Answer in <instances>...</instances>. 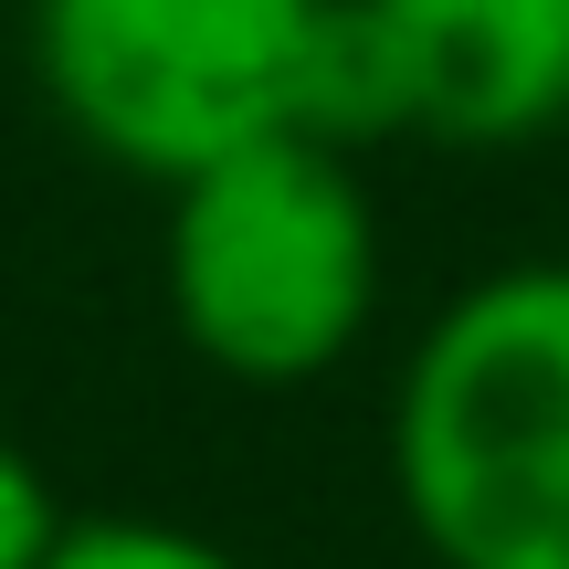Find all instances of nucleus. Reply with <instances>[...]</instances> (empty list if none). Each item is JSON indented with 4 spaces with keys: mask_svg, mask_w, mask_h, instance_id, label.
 <instances>
[{
    "mask_svg": "<svg viewBox=\"0 0 569 569\" xmlns=\"http://www.w3.org/2000/svg\"><path fill=\"white\" fill-rule=\"evenodd\" d=\"M0 96H11V21H0Z\"/></svg>",
    "mask_w": 569,
    "mask_h": 569,
    "instance_id": "0eeeda50",
    "label": "nucleus"
},
{
    "mask_svg": "<svg viewBox=\"0 0 569 569\" xmlns=\"http://www.w3.org/2000/svg\"><path fill=\"white\" fill-rule=\"evenodd\" d=\"M338 0H21V63L53 127L117 180H180L306 138Z\"/></svg>",
    "mask_w": 569,
    "mask_h": 569,
    "instance_id": "7ed1b4c3",
    "label": "nucleus"
},
{
    "mask_svg": "<svg viewBox=\"0 0 569 569\" xmlns=\"http://www.w3.org/2000/svg\"><path fill=\"white\" fill-rule=\"evenodd\" d=\"M380 138L507 159L569 127V0H348Z\"/></svg>",
    "mask_w": 569,
    "mask_h": 569,
    "instance_id": "20e7f679",
    "label": "nucleus"
},
{
    "mask_svg": "<svg viewBox=\"0 0 569 569\" xmlns=\"http://www.w3.org/2000/svg\"><path fill=\"white\" fill-rule=\"evenodd\" d=\"M42 569H253V559L180 528V517H74Z\"/></svg>",
    "mask_w": 569,
    "mask_h": 569,
    "instance_id": "39448f33",
    "label": "nucleus"
},
{
    "mask_svg": "<svg viewBox=\"0 0 569 569\" xmlns=\"http://www.w3.org/2000/svg\"><path fill=\"white\" fill-rule=\"evenodd\" d=\"M380 453L432 569H569V253L432 306L390 369Z\"/></svg>",
    "mask_w": 569,
    "mask_h": 569,
    "instance_id": "f257e3e1",
    "label": "nucleus"
},
{
    "mask_svg": "<svg viewBox=\"0 0 569 569\" xmlns=\"http://www.w3.org/2000/svg\"><path fill=\"white\" fill-rule=\"evenodd\" d=\"M63 528H74V507H63L53 465L21 432H0V569H42L63 549Z\"/></svg>",
    "mask_w": 569,
    "mask_h": 569,
    "instance_id": "423d86ee",
    "label": "nucleus"
},
{
    "mask_svg": "<svg viewBox=\"0 0 569 569\" xmlns=\"http://www.w3.org/2000/svg\"><path fill=\"white\" fill-rule=\"evenodd\" d=\"M390 243L369 169L327 138H264L169 190L159 306L169 338L232 390H317L380 327Z\"/></svg>",
    "mask_w": 569,
    "mask_h": 569,
    "instance_id": "f03ea898",
    "label": "nucleus"
}]
</instances>
